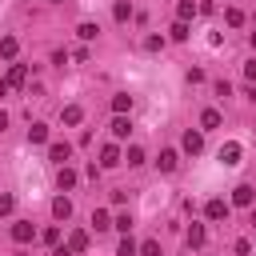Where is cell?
<instances>
[{
	"label": "cell",
	"mask_w": 256,
	"mask_h": 256,
	"mask_svg": "<svg viewBox=\"0 0 256 256\" xmlns=\"http://www.w3.org/2000/svg\"><path fill=\"white\" fill-rule=\"evenodd\" d=\"M200 128H220V112L216 108H204L200 112Z\"/></svg>",
	"instance_id": "obj_15"
},
{
	"label": "cell",
	"mask_w": 256,
	"mask_h": 256,
	"mask_svg": "<svg viewBox=\"0 0 256 256\" xmlns=\"http://www.w3.org/2000/svg\"><path fill=\"white\" fill-rule=\"evenodd\" d=\"M28 140H32V144H44V140H48V124H32V128H28Z\"/></svg>",
	"instance_id": "obj_19"
},
{
	"label": "cell",
	"mask_w": 256,
	"mask_h": 256,
	"mask_svg": "<svg viewBox=\"0 0 256 256\" xmlns=\"http://www.w3.org/2000/svg\"><path fill=\"white\" fill-rule=\"evenodd\" d=\"M40 236H44V244H56V240H60V228H56V224H52V228H44V232H40Z\"/></svg>",
	"instance_id": "obj_30"
},
{
	"label": "cell",
	"mask_w": 256,
	"mask_h": 256,
	"mask_svg": "<svg viewBox=\"0 0 256 256\" xmlns=\"http://www.w3.org/2000/svg\"><path fill=\"white\" fill-rule=\"evenodd\" d=\"M196 12H200V4H196V0H180V8H176V16H180L184 24H188V20L196 16Z\"/></svg>",
	"instance_id": "obj_14"
},
{
	"label": "cell",
	"mask_w": 256,
	"mask_h": 256,
	"mask_svg": "<svg viewBox=\"0 0 256 256\" xmlns=\"http://www.w3.org/2000/svg\"><path fill=\"white\" fill-rule=\"evenodd\" d=\"M4 96H8V80H0V100H4Z\"/></svg>",
	"instance_id": "obj_37"
},
{
	"label": "cell",
	"mask_w": 256,
	"mask_h": 256,
	"mask_svg": "<svg viewBox=\"0 0 256 256\" xmlns=\"http://www.w3.org/2000/svg\"><path fill=\"white\" fill-rule=\"evenodd\" d=\"M248 44H252V48H256V32H248Z\"/></svg>",
	"instance_id": "obj_38"
},
{
	"label": "cell",
	"mask_w": 256,
	"mask_h": 256,
	"mask_svg": "<svg viewBox=\"0 0 256 256\" xmlns=\"http://www.w3.org/2000/svg\"><path fill=\"white\" fill-rule=\"evenodd\" d=\"M140 256H160V244H156V240H144V244H140Z\"/></svg>",
	"instance_id": "obj_28"
},
{
	"label": "cell",
	"mask_w": 256,
	"mask_h": 256,
	"mask_svg": "<svg viewBox=\"0 0 256 256\" xmlns=\"http://www.w3.org/2000/svg\"><path fill=\"white\" fill-rule=\"evenodd\" d=\"M244 76H248V80H252V84H256V56H252V60H248V64H244Z\"/></svg>",
	"instance_id": "obj_34"
},
{
	"label": "cell",
	"mask_w": 256,
	"mask_h": 256,
	"mask_svg": "<svg viewBox=\"0 0 256 256\" xmlns=\"http://www.w3.org/2000/svg\"><path fill=\"white\" fill-rule=\"evenodd\" d=\"M240 156H244V148H240L236 140H228V144H220V164H228V168H236V164H240Z\"/></svg>",
	"instance_id": "obj_1"
},
{
	"label": "cell",
	"mask_w": 256,
	"mask_h": 256,
	"mask_svg": "<svg viewBox=\"0 0 256 256\" xmlns=\"http://www.w3.org/2000/svg\"><path fill=\"white\" fill-rule=\"evenodd\" d=\"M52 216H56V220H68V216H72V200H68V196H56V200H52Z\"/></svg>",
	"instance_id": "obj_10"
},
{
	"label": "cell",
	"mask_w": 256,
	"mask_h": 256,
	"mask_svg": "<svg viewBox=\"0 0 256 256\" xmlns=\"http://www.w3.org/2000/svg\"><path fill=\"white\" fill-rule=\"evenodd\" d=\"M16 48H20V44H16V36H0V56H4V60H12V56H16Z\"/></svg>",
	"instance_id": "obj_17"
},
{
	"label": "cell",
	"mask_w": 256,
	"mask_h": 256,
	"mask_svg": "<svg viewBox=\"0 0 256 256\" xmlns=\"http://www.w3.org/2000/svg\"><path fill=\"white\" fill-rule=\"evenodd\" d=\"M4 128H8V112H0V132H4Z\"/></svg>",
	"instance_id": "obj_36"
},
{
	"label": "cell",
	"mask_w": 256,
	"mask_h": 256,
	"mask_svg": "<svg viewBox=\"0 0 256 256\" xmlns=\"http://www.w3.org/2000/svg\"><path fill=\"white\" fill-rule=\"evenodd\" d=\"M252 224H256V208H252Z\"/></svg>",
	"instance_id": "obj_39"
},
{
	"label": "cell",
	"mask_w": 256,
	"mask_h": 256,
	"mask_svg": "<svg viewBox=\"0 0 256 256\" xmlns=\"http://www.w3.org/2000/svg\"><path fill=\"white\" fill-rule=\"evenodd\" d=\"M128 132H132V120H128V116H116V120H112V136H116V140H128Z\"/></svg>",
	"instance_id": "obj_12"
},
{
	"label": "cell",
	"mask_w": 256,
	"mask_h": 256,
	"mask_svg": "<svg viewBox=\"0 0 256 256\" xmlns=\"http://www.w3.org/2000/svg\"><path fill=\"white\" fill-rule=\"evenodd\" d=\"M112 228H120V232H128V228H132V220H128V216H116V220H112Z\"/></svg>",
	"instance_id": "obj_32"
},
{
	"label": "cell",
	"mask_w": 256,
	"mask_h": 256,
	"mask_svg": "<svg viewBox=\"0 0 256 256\" xmlns=\"http://www.w3.org/2000/svg\"><path fill=\"white\" fill-rule=\"evenodd\" d=\"M252 200H256V188H252V184H240V188L232 192V204H240V208H252Z\"/></svg>",
	"instance_id": "obj_4"
},
{
	"label": "cell",
	"mask_w": 256,
	"mask_h": 256,
	"mask_svg": "<svg viewBox=\"0 0 256 256\" xmlns=\"http://www.w3.org/2000/svg\"><path fill=\"white\" fill-rule=\"evenodd\" d=\"M4 80H8V88H20V84H24V80H28V68H24V64H12V68H8V76H4Z\"/></svg>",
	"instance_id": "obj_8"
},
{
	"label": "cell",
	"mask_w": 256,
	"mask_h": 256,
	"mask_svg": "<svg viewBox=\"0 0 256 256\" xmlns=\"http://www.w3.org/2000/svg\"><path fill=\"white\" fill-rule=\"evenodd\" d=\"M12 208H16V200H12V196H8V192H0V216H8V212H12Z\"/></svg>",
	"instance_id": "obj_29"
},
{
	"label": "cell",
	"mask_w": 256,
	"mask_h": 256,
	"mask_svg": "<svg viewBox=\"0 0 256 256\" xmlns=\"http://www.w3.org/2000/svg\"><path fill=\"white\" fill-rule=\"evenodd\" d=\"M120 160H124V156H120L116 144H104V148H100V168H116Z\"/></svg>",
	"instance_id": "obj_3"
},
{
	"label": "cell",
	"mask_w": 256,
	"mask_h": 256,
	"mask_svg": "<svg viewBox=\"0 0 256 256\" xmlns=\"http://www.w3.org/2000/svg\"><path fill=\"white\" fill-rule=\"evenodd\" d=\"M204 216H208V220H224V216H228V204H224L220 196H212V200L204 204Z\"/></svg>",
	"instance_id": "obj_5"
},
{
	"label": "cell",
	"mask_w": 256,
	"mask_h": 256,
	"mask_svg": "<svg viewBox=\"0 0 256 256\" xmlns=\"http://www.w3.org/2000/svg\"><path fill=\"white\" fill-rule=\"evenodd\" d=\"M112 112H116V116L132 112V96H128V92H116V96H112Z\"/></svg>",
	"instance_id": "obj_11"
},
{
	"label": "cell",
	"mask_w": 256,
	"mask_h": 256,
	"mask_svg": "<svg viewBox=\"0 0 256 256\" xmlns=\"http://www.w3.org/2000/svg\"><path fill=\"white\" fill-rule=\"evenodd\" d=\"M156 164H160V172H176V164H180V156H176V152H172V148H164V152H160V160H156Z\"/></svg>",
	"instance_id": "obj_13"
},
{
	"label": "cell",
	"mask_w": 256,
	"mask_h": 256,
	"mask_svg": "<svg viewBox=\"0 0 256 256\" xmlns=\"http://www.w3.org/2000/svg\"><path fill=\"white\" fill-rule=\"evenodd\" d=\"M136 252H140V248H136V240H132V236H124V240H120V248H116V256H136Z\"/></svg>",
	"instance_id": "obj_24"
},
{
	"label": "cell",
	"mask_w": 256,
	"mask_h": 256,
	"mask_svg": "<svg viewBox=\"0 0 256 256\" xmlns=\"http://www.w3.org/2000/svg\"><path fill=\"white\" fill-rule=\"evenodd\" d=\"M76 180H80V176H76L68 164H60V172H56V184H60V192H64V188H76Z\"/></svg>",
	"instance_id": "obj_9"
},
{
	"label": "cell",
	"mask_w": 256,
	"mask_h": 256,
	"mask_svg": "<svg viewBox=\"0 0 256 256\" xmlns=\"http://www.w3.org/2000/svg\"><path fill=\"white\" fill-rule=\"evenodd\" d=\"M204 240H208V232H204V224H192V228H188V244H192V248H200Z\"/></svg>",
	"instance_id": "obj_16"
},
{
	"label": "cell",
	"mask_w": 256,
	"mask_h": 256,
	"mask_svg": "<svg viewBox=\"0 0 256 256\" xmlns=\"http://www.w3.org/2000/svg\"><path fill=\"white\" fill-rule=\"evenodd\" d=\"M168 36H172V40H188V24H184V20H176V24L168 28Z\"/></svg>",
	"instance_id": "obj_25"
},
{
	"label": "cell",
	"mask_w": 256,
	"mask_h": 256,
	"mask_svg": "<svg viewBox=\"0 0 256 256\" xmlns=\"http://www.w3.org/2000/svg\"><path fill=\"white\" fill-rule=\"evenodd\" d=\"M68 156H72V144H60V140H56V144L48 148V160H52V164H68Z\"/></svg>",
	"instance_id": "obj_7"
},
{
	"label": "cell",
	"mask_w": 256,
	"mask_h": 256,
	"mask_svg": "<svg viewBox=\"0 0 256 256\" xmlns=\"http://www.w3.org/2000/svg\"><path fill=\"white\" fill-rule=\"evenodd\" d=\"M224 20H228L232 28H240V24H244V12H240V8H228V12H224Z\"/></svg>",
	"instance_id": "obj_27"
},
{
	"label": "cell",
	"mask_w": 256,
	"mask_h": 256,
	"mask_svg": "<svg viewBox=\"0 0 256 256\" xmlns=\"http://www.w3.org/2000/svg\"><path fill=\"white\" fill-rule=\"evenodd\" d=\"M52 256H76V252H72V248H68V244H64V248H56V252H52Z\"/></svg>",
	"instance_id": "obj_35"
},
{
	"label": "cell",
	"mask_w": 256,
	"mask_h": 256,
	"mask_svg": "<svg viewBox=\"0 0 256 256\" xmlns=\"http://www.w3.org/2000/svg\"><path fill=\"white\" fill-rule=\"evenodd\" d=\"M68 248H72V252H84V248H88V232H72V236H68Z\"/></svg>",
	"instance_id": "obj_22"
},
{
	"label": "cell",
	"mask_w": 256,
	"mask_h": 256,
	"mask_svg": "<svg viewBox=\"0 0 256 256\" xmlns=\"http://www.w3.org/2000/svg\"><path fill=\"white\" fill-rule=\"evenodd\" d=\"M32 236H36V228H32L28 220H16V224H12V240H16V244H28Z\"/></svg>",
	"instance_id": "obj_6"
},
{
	"label": "cell",
	"mask_w": 256,
	"mask_h": 256,
	"mask_svg": "<svg viewBox=\"0 0 256 256\" xmlns=\"http://www.w3.org/2000/svg\"><path fill=\"white\" fill-rule=\"evenodd\" d=\"M80 120H84V112H80L76 104H68V108H64V124H80Z\"/></svg>",
	"instance_id": "obj_26"
},
{
	"label": "cell",
	"mask_w": 256,
	"mask_h": 256,
	"mask_svg": "<svg viewBox=\"0 0 256 256\" xmlns=\"http://www.w3.org/2000/svg\"><path fill=\"white\" fill-rule=\"evenodd\" d=\"M112 16H116V20L124 24V20L132 16V4H128V0H116V8H112Z\"/></svg>",
	"instance_id": "obj_23"
},
{
	"label": "cell",
	"mask_w": 256,
	"mask_h": 256,
	"mask_svg": "<svg viewBox=\"0 0 256 256\" xmlns=\"http://www.w3.org/2000/svg\"><path fill=\"white\" fill-rule=\"evenodd\" d=\"M180 144H184V152H192V156H196V152H204V136H200V128H188Z\"/></svg>",
	"instance_id": "obj_2"
},
{
	"label": "cell",
	"mask_w": 256,
	"mask_h": 256,
	"mask_svg": "<svg viewBox=\"0 0 256 256\" xmlns=\"http://www.w3.org/2000/svg\"><path fill=\"white\" fill-rule=\"evenodd\" d=\"M236 256H252V244L248 240H236Z\"/></svg>",
	"instance_id": "obj_33"
},
{
	"label": "cell",
	"mask_w": 256,
	"mask_h": 256,
	"mask_svg": "<svg viewBox=\"0 0 256 256\" xmlns=\"http://www.w3.org/2000/svg\"><path fill=\"white\" fill-rule=\"evenodd\" d=\"M92 228H96V232L112 228V220H108V212H104V208H96V212H92Z\"/></svg>",
	"instance_id": "obj_21"
},
{
	"label": "cell",
	"mask_w": 256,
	"mask_h": 256,
	"mask_svg": "<svg viewBox=\"0 0 256 256\" xmlns=\"http://www.w3.org/2000/svg\"><path fill=\"white\" fill-rule=\"evenodd\" d=\"M76 36H80V40H96V36H100V28H96L92 20H84V24L76 28Z\"/></svg>",
	"instance_id": "obj_18"
},
{
	"label": "cell",
	"mask_w": 256,
	"mask_h": 256,
	"mask_svg": "<svg viewBox=\"0 0 256 256\" xmlns=\"http://www.w3.org/2000/svg\"><path fill=\"white\" fill-rule=\"evenodd\" d=\"M124 160H128L132 168H140V164H144V148H140V144H132V148L124 152Z\"/></svg>",
	"instance_id": "obj_20"
},
{
	"label": "cell",
	"mask_w": 256,
	"mask_h": 256,
	"mask_svg": "<svg viewBox=\"0 0 256 256\" xmlns=\"http://www.w3.org/2000/svg\"><path fill=\"white\" fill-rule=\"evenodd\" d=\"M144 48H148V52H156V48H164V36H148V40H144Z\"/></svg>",
	"instance_id": "obj_31"
}]
</instances>
